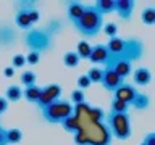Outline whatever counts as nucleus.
Wrapping results in <instances>:
<instances>
[{"label":"nucleus","mask_w":155,"mask_h":145,"mask_svg":"<svg viewBox=\"0 0 155 145\" xmlns=\"http://www.w3.org/2000/svg\"><path fill=\"white\" fill-rule=\"evenodd\" d=\"M113 94H115L113 98H118L121 102H124L126 105H131L133 100H134V97H136V94H137V89H136L133 84H126L124 82V84H121Z\"/></svg>","instance_id":"nucleus-11"},{"label":"nucleus","mask_w":155,"mask_h":145,"mask_svg":"<svg viewBox=\"0 0 155 145\" xmlns=\"http://www.w3.org/2000/svg\"><path fill=\"white\" fill-rule=\"evenodd\" d=\"M144 53H145L144 42L137 37H129V39H124V48L118 60H128L131 63H134V61H139L144 56Z\"/></svg>","instance_id":"nucleus-6"},{"label":"nucleus","mask_w":155,"mask_h":145,"mask_svg":"<svg viewBox=\"0 0 155 145\" xmlns=\"http://www.w3.org/2000/svg\"><path fill=\"white\" fill-rule=\"evenodd\" d=\"M102 29H104V32H105L110 39H111V37H118V26H116L115 23H104Z\"/></svg>","instance_id":"nucleus-32"},{"label":"nucleus","mask_w":155,"mask_h":145,"mask_svg":"<svg viewBox=\"0 0 155 145\" xmlns=\"http://www.w3.org/2000/svg\"><path fill=\"white\" fill-rule=\"evenodd\" d=\"M7 110H8V102L5 100V97H0V116L7 113Z\"/></svg>","instance_id":"nucleus-39"},{"label":"nucleus","mask_w":155,"mask_h":145,"mask_svg":"<svg viewBox=\"0 0 155 145\" xmlns=\"http://www.w3.org/2000/svg\"><path fill=\"white\" fill-rule=\"evenodd\" d=\"M42 29L45 31L47 36H50V37L53 39L55 36H58V34L61 32V29H63V21H61L60 18H52L50 21L45 24V27H42Z\"/></svg>","instance_id":"nucleus-17"},{"label":"nucleus","mask_w":155,"mask_h":145,"mask_svg":"<svg viewBox=\"0 0 155 145\" xmlns=\"http://www.w3.org/2000/svg\"><path fill=\"white\" fill-rule=\"evenodd\" d=\"M2 129H3V127H2V124H0V130H2Z\"/></svg>","instance_id":"nucleus-42"},{"label":"nucleus","mask_w":155,"mask_h":145,"mask_svg":"<svg viewBox=\"0 0 155 145\" xmlns=\"http://www.w3.org/2000/svg\"><path fill=\"white\" fill-rule=\"evenodd\" d=\"M15 24H16L18 29H23V31H31L32 29V23L29 19L28 13H23V11H18L15 14Z\"/></svg>","instance_id":"nucleus-21"},{"label":"nucleus","mask_w":155,"mask_h":145,"mask_svg":"<svg viewBox=\"0 0 155 145\" xmlns=\"http://www.w3.org/2000/svg\"><path fill=\"white\" fill-rule=\"evenodd\" d=\"M36 79H37V76H36V72H34V71H24L23 74L19 76V82H21L24 87L34 85V84H36Z\"/></svg>","instance_id":"nucleus-30"},{"label":"nucleus","mask_w":155,"mask_h":145,"mask_svg":"<svg viewBox=\"0 0 155 145\" xmlns=\"http://www.w3.org/2000/svg\"><path fill=\"white\" fill-rule=\"evenodd\" d=\"M23 98V89L19 85L16 84H13V85H8L7 87V90H5V100L8 102H13V103H16V102H19Z\"/></svg>","instance_id":"nucleus-18"},{"label":"nucleus","mask_w":155,"mask_h":145,"mask_svg":"<svg viewBox=\"0 0 155 145\" xmlns=\"http://www.w3.org/2000/svg\"><path fill=\"white\" fill-rule=\"evenodd\" d=\"M79 56L76 55V52H66L65 55H63V65H65L66 68H76L78 65H79Z\"/></svg>","instance_id":"nucleus-28"},{"label":"nucleus","mask_w":155,"mask_h":145,"mask_svg":"<svg viewBox=\"0 0 155 145\" xmlns=\"http://www.w3.org/2000/svg\"><path fill=\"white\" fill-rule=\"evenodd\" d=\"M18 40V29L13 24L0 23V47H12Z\"/></svg>","instance_id":"nucleus-8"},{"label":"nucleus","mask_w":155,"mask_h":145,"mask_svg":"<svg viewBox=\"0 0 155 145\" xmlns=\"http://www.w3.org/2000/svg\"><path fill=\"white\" fill-rule=\"evenodd\" d=\"M60 124H61V127L65 129L66 132H70V134H73V135H74L78 130H79V123H78V119H76L74 114L68 116V118L63 119Z\"/></svg>","instance_id":"nucleus-22"},{"label":"nucleus","mask_w":155,"mask_h":145,"mask_svg":"<svg viewBox=\"0 0 155 145\" xmlns=\"http://www.w3.org/2000/svg\"><path fill=\"white\" fill-rule=\"evenodd\" d=\"M128 110H129V105H126L124 102H121L118 98H113L111 100V105H110V111L111 113H128Z\"/></svg>","instance_id":"nucleus-29"},{"label":"nucleus","mask_w":155,"mask_h":145,"mask_svg":"<svg viewBox=\"0 0 155 145\" xmlns=\"http://www.w3.org/2000/svg\"><path fill=\"white\" fill-rule=\"evenodd\" d=\"M100 84L104 85L105 90L108 92H115L121 84H124V79L120 77L111 68H104V74H102V81Z\"/></svg>","instance_id":"nucleus-9"},{"label":"nucleus","mask_w":155,"mask_h":145,"mask_svg":"<svg viewBox=\"0 0 155 145\" xmlns=\"http://www.w3.org/2000/svg\"><path fill=\"white\" fill-rule=\"evenodd\" d=\"M86 10V5L81 3V2H76V0H73V2H68L66 3V14H68V19L74 24L78 19L82 16V13H84Z\"/></svg>","instance_id":"nucleus-15"},{"label":"nucleus","mask_w":155,"mask_h":145,"mask_svg":"<svg viewBox=\"0 0 155 145\" xmlns=\"http://www.w3.org/2000/svg\"><path fill=\"white\" fill-rule=\"evenodd\" d=\"M7 134V142L8 145H16L23 140V130L18 127H12V129H5Z\"/></svg>","instance_id":"nucleus-23"},{"label":"nucleus","mask_w":155,"mask_h":145,"mask_svg":"<svg viewBox=\"0 0 155 145\" xmlns=\"http://www.w3.org/2000/svg\"><path fill=\"white\" fill-rule=\"evenodd\" d=\"M142 142H144L145 145H155V132H149V134L144 137Z\"/></svg>","instance_id":"nucleus-38"},{"label":"nucleus","mask_w":155,"mask_h":145,"mask_svg":"<svg viewBox=\"0 0 155 145\" xmlns=\"http://www.w3.org/2000/svg\"><path fill=\"white\" fill-rule=\"evenodd\" d=\"M92 7H94L95 11L104 18L110 13H115V0H97Z\"/></svg>","instance_id":"nucleus-16"},{"label":"nucleus","mask_w":155,"mask_h":145,"mask_svg":"<svg viewBox=\"0 0 155 145\" xmlns=\"http://www.w3.org/2000/svg\"><path fill=\"white\" fill-rule=\"evenodd\" d=\"M71 102L74 105H79V103H86V95H84V90L81 89H76L71 92Z\"/></svg>","instance_id":"nucleus-33"},{"label":"nucleus","mask_w":155,"mask_h":145,"mask_svg":"<svg viewBox=\"0 0 155 145\" xmlns=\"http://www.w3.org/2000/svg\"><path fill=\"white\" fill-rule=\"evenodd\" d=\"M108 50H107L105 44H97V45H92L91 48V55H89V60L91 63H94V65H107V61H108Z\"/></svg>","instance_id":"nucleus-12"},{"label":"nucleus","mask_w":155,"mask_h":145,"mask_svg":"<svg viewBox=\"0 0 155 145\" xmlns=\"http://www.w3.org/2000/svg\"><path fill=\"white\" fill-rule=\"evenodd\" d=\"M129 106H133L136 110H147L150 106V97L147 94H142V92H137L133 100V103Z\"/></svg>","instance_id":"nucleus-19"},{"label":"nucleus","mask_w":155,"mask_h":145,"mask_svg":"<svg viewBox=\"0 0 155 145\" xmlns=\"http://www.w3.org/2000/svg\"><path fill=\"white\" fill-rule=\"evenodd\" d=\"M0 145H8V142H7V134H5V129L0 130Z\"/></svg>","instance_id":"nucleus-41"},{"label":"nucleus","mask_w":155,"mask_h":145,"mask_svg":"<svg viewBox=\"0 0 155 145\" xmlns=\"http://www.w3.org/2000/svg\"><path fill=\"white\" fill-rule=\"evenodd\" d=\"M91 48H92V45L87 40L78 42V45H76V55L79 56V60H89Z\"/></svg>","instance_id":"nucleus-24"},{"label":"nucleus","mask_w":155,"mask_h":145,"mask_svg":"<svg viewBox=\"0 0 155 145\" xmlns=\"http://www.w3.org/2000/svg\"><path fill=\"white\" fill-rule=\"evenodd\" d=\"M102 74H104V68H99V66H94V68H91L89 71H87V77H89V81H91V84H97V82H100L102 81Z\"/></svg>","instance_id":"nucleus-31"},{"label":"nucleus","mask_w":155,"mask_h":145,"mask_svg":"<svg viewBox=\"0 0 155 145\" xmlns=\"http://www.w3.org/2000/svg\"><path fill=\"white\" fill-rule=\"evenodd\" d=\"M134 8H136L134 0H115V13L123 21H128V19L133 18Z\"/></svg>","instance_id":"nucleus-10"},{"label":"nucleus","mask_w":155,"mask_h":145,"mask_svg":"<svg viewBox=\"0 0 155 145\" xmlns=\"http://www.w3.org/2000/svg\"><path fill=\"white\" fill-rule=\"evenodd\" d=\"M133 82H134V87L139 85V87H145L152 82V72H150L149 68L145 66H139L137 69L133 71Z\"/></svg>","instance_id":"nucleus-13"},{"label":"nucleus","mask_w":155,"mask_h":145,"mask_svg":"<svg viewBox=\"0 0 155 145\" xmlns=\"http://www.w3.org/2000/svg\"><path fill=\"white\" fill-rule=\"evenodd\" d=\"M78 32L82 34L84 37H95L97 34L102 31L104 26V18L94 10L92 5H86V10L82 13V16L73 24Z\"/></svg>","instance_id":"nucleus-2"},{"label":"nucleus","mask_w":155,"mask_h":145,"mask_svg":"<svg viewBox=\"0 0 155 145\" xmlns=\"http://www.w3.org/2000/svg\"><path fill=\"white\" fill-rule=\"evenodd\" d=\"M140 18H142V23L145 26H153L155 24V8L153 7L144 8L142 13H140Z\"/></svg>","instance_id":"nucleus-27"},{"label":"nucleus","mask_w":155,"mask_h":145,"mask_svg":"<svg viewBox=\"0 0 155 145\" xmlns=\"http://www.w3.org/2000/svg\"><path fill=\"white\" fill-rule=\"evenodd\" d=\"M87 103L73 105V114L79 123V130L74 134V145H111V137L105 123L92 121L87 114Z\"/></svg>","instance_id":"nucleus-1"},{"label":"nucleus","mask_w":155,"mask_h":145,"mask_svg":"<svg viewBox=\"0 0 155 145\" xmlns=\"http://www.w3.org/2000/svg\"><path fill=\"white\" fill-rule=\"evenodd\" d=\"M41 92H42V87L39 85H29V87H24L23 90V97L26 98L28 102H31V103H37L39 97H41Z\"/></svg>","instance_id":"nucleus-20"},{"label":"nucleus","mask_w":155,"mask_h":145,"mask_svg":"<svg viewBox=\"0 0 155 145\" xmlns=\"http://www.w3.org/2000/svg\"><path fill=\"white\" fill-rule=\"evenodd\" d=\"M89 85H91V81H89V77H87L86 74H82V76H79V77H78V87H79L81 90L87 89Z\"/></svg>","instance_id":"nucleus-36"},{"label":"nucleus","mask_w":155,"mask_h":145,"mask_svg":"<svg viewBox=\"0 0 155 145\" xmlns=\"http://www.w3.org/2000/svg\"><path fill=\"white\" fill-rule=\"evenodd\" d=\"M139 145H145V143H144V142H142V143H139Z\"/></svg>","instance_id":"nucleus-43"},{"label":"nucleus","mask_w":155,"mask_h":145,"mask_svg":"<svg viewBox=\"0 0 155 145\" xmlns=\"http://www.w3.org/2000/svg\"><path fill=\"white\" fill-rule=\"evenodd\" d=\"M28 16H29V19H31V23L34 24V23H37L39 19H41V13H39V8L37 10H32V11H29L28 13Z\"/></svg>","instance_id":"nucleus-37"},{"label":"nucleus","mask_w":155,"mask_h":145,"mask_svg":"<svg viewBox=\"0 0 155 145\" xmlns=\"http://www.w3.org/2000/svg\"><path fill=\"white\" fill-rule=\"evenodd\" d=\"M60 97H61V85L60 84H48L45 87H42L41 97H39L36 105L39 106V108H44V106L60 100Z\"/></svg>","instance_id":"nucleus-7"},{"label":"nucleus","mask_w":155,"mask_h":145,"mask_svg":"<svg viewBox=\"0 0 155 145\" xmlns=\"http://www.w3.org/2000/svg\"><path fill=\"white\" fill-rule=\"evenodd\" d=\"M42 111V118L50 124H60L63 119H66L68 116L73 114V103L66 100H57L53 103L41 108Z\"/></svg>","instance_id":"nucleus-4"},{"label":"nucleus","mask_w":155,"mask_h":145,"mask_svg":"<svg viewBox=\"0 0 155 145\" xmlns=\"http://www.w3.org/2000/svg\"><path fill=\"white\" fill-rule=\"evenodd\" d=\"M87 114H89V118H91L92 121H97V123H104L107 113L100 108V106H92V105H89V106H87Z\"/></svg>","instance_id":"nucleus-26"},{"label":"nucleus","mask_w":155,"mask_h":145,"mask_svg":"<svg viewBox=\"0 0 155 145\" xmlns=\"http://www.w3.org/2000/svg\"><path fill=\"white\" fill-rule=\"evenodd\" d=\"M39 61H41V53H37V52H29L28 55H26V63L28 65H39Z\"/></svg>","instance_id":"nucleus-35"},{"label":"nucleus","mask_w":155,"mask_h":145,"mask_svg":"<svg viewBox=\"0 0 155 145\" xmlns=\"http://www.w3.org/2000/svg\"><path fill=\"white\" fill-rule=\"evenodd\" d=\"M104 123L108 127L111 137H116L118 140H128L133 135V129H131V118L128 113H110L105 114Z\"/></svg>","instance_id":"nucleus-3"},{"label":"nucleus","mask_w":155,"mask_h":145,"mask_svg":"<svg viewBox=\"0 0 155 145\" xmlns=\"http://www.w3.org/2000/svg\"><path fill=\"white\" fill-rule=\"evenodd\" d=\"M104 68H111V69H113L120 77H123V79H126L128 76L133 74V63L128 61V60H116V61L111 63V65H107Z\"/></svg>","instance_id":"nucleus-14"},{"label":"nucleus","mask_w":155,"mask_h":145,"mask_svg":"<svg viewBox=\"0 0 155 145\" xmlns=\"http://www.w3.org/2000/svg\"><path fill=\"white\" fill-rule=\"evenodd\" d=\"M24 65H26V56L21 55V53H18V55H13V58H12V68L18 69V68H23Z\"/></svg>","instance_id":"nucleus-34"},{"label":"nucleus","mask_w":155,"mask_h":145,"mask_svg":"<svg viewBox=\"0 0 155 145\" xmlns=\"http://www.w3.org/2000/svg\"><path fill=\"white\" fill-rule=\"evenodd\" d=\"M15 7H16V13L18 11L29 13V11H32V10H37L39 3L34 2V0H19V2L15 3Z\"/></svg>","instance_id":"nucleus-25"},{"label":"nucleus","mask_w":155,"mask_h":145,"mask_svg":"<svg viewBox=\"0 0 155 145\" xmlns=\"http://www.w3.org/2000/svg\"><path fill=\"white\" fill-rule=\"evenodd\" d=\"M3 76H5V77H13V76H15V68L7 66V68L3 69Z\"/></svg>","instance_id":"nucleus-40"},{"label":"nucleus","mask_w":155,"mask_h":145,"mask_svg":"<svg viewBox=\"0 0 155 145\" xmlns=\"http://www.w3.org/2000/svg\"><path fill=\"white\" fill-rule=\"evenodd\" d=\"M24 44L29 47L31 52L44 53V52H48L53 47V39L50 36H47L42 27L41 29L32 27L31 31H28L26 36H24Z\"/></svg>","instance_id":"nucleus-5"}]
</instances>
